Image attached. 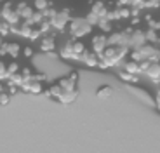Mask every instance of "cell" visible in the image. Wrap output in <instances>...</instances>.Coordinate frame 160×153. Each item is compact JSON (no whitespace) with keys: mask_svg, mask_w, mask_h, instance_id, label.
<instances>
[{"mask_svg":"<svg viewBox=\"0 0 160 153\" xmlns=\"http://www.w3.org/2000/svg\"><path fill=\"white\" fill-rule=\"evenodd\" d=\"M14 7H16L18 14H19V17H21L23 21L28 19V17L33 14V11H35V9H33L32 5L28 4V2H24V0H21V2H18V4H14Z\"/></svg>","mask_w":160,"mask_h":153,"instance_id":"12","label":"cell"},{"mask_svg":"<svg viewBox=\"0 0 160 153\" xmlns=\"http://www.w3.org/2000/svg\"><path fill=\"white\" fill-rule=\"evenodd\" d=\"M129 49L124 45H108L103 52L99 54V61H98V68L108 70V68H118L124 59L127 57Z\"/></svg>","mask_w":160,"mask_h":153,"instance_id":"1","label":"cell"},{"mask_svg":"<svg viewBox=\"0 0 160 153\" xmlns=\"http://www.w3.org/2000/svg\"><path fill=\"white\" fill-rule=\"evenodd\" d=\"M115 70H117V75H118L120 80L127 82V84H138V82H139V75H132V73L125 72V70H122V68H115Z\"/></svg>","mask_w":160,"mask_h":153,"instance_id":"16","label":"cell"},{"mask_svg":"<svg viewBox=\"0 0 160 153\" xmlns=\"http://www.w3.org/2000/svg\"><path fill=\"white\" fill-rule=\"evenodd\" d=\"M2 7V19L4 21H7L9 24H18L21 21V17H19V14H18V11H16V7H14V4H12L11 0H5L4 4L0 5Z\"/></svg>","mask_w":160,"mask_h":153,"instance_id":"7","label":"cell"},{"mask_svg":"<svg viewBox=\"0 0 160 153\" xmlns=\"http://www.w3.org/2000/svg\"><path fill=\"white\" fill-rule=\"evenodd\" d=\"M152 28H155V30H160V19L157 21V23H153V26H152Z\"/></svg>","mask_w":160,"mask_h":153,"instance_id":"29","label":"cell"},{"mask_svg":"<svg viewBox=\"0 0 160 153\" xmlns=\"http://www.w3.org/2000/svg\"><path fill=\"white\" fill-rule=\"evenodd\" d=\"M108 11L110 9L106 7V4H104L103 0H98V2H94V4L91 5V11H89V14L85 17L89 19V23H91L92 26H98L101 21L108 19Z\"/></svg>","mask_w":160,"mask_h":153,"instance_id":"4","label":"cell"},{"mask_svg":"<svg viewBox=\"0 0 160 153\" xmlns=\"http://www.w3.org/2000/svg\"><path fill=\"white\" fill-rule=\"evenodd\" d=\"M7 63L0 59V82H5L7 80Z\"/></svg>","mask_w":160,"mask_h":153,"instance_id":"21","label":"cell"},{"mask_svg":"<svg viewBox=\"0 0 160 153\" xmlns=\"http://www.w3.org/2000/svg\"><path fill=\"white\" fill-rule=\"evenodd\" d=\"M0 35L2 37L11 35V24H9L7 21H4V19H0Z\"/></svg>","mask_w":160,"mask_h":153,"instance_id":"19","label":"cell"},{"mask_svg":"<svg viewBox=\"0 0 160 153\" xmlns=\"http://www.w3.org/2000/svg\"><path fill=\"white\" fill-rule=\"evenodd\" d=\"M118 68L125 70V72L132 73V75H139V63L134 61V59H124V63H122Z\"/></svg>","mask_w":160,"mask_h":153,"instance_id":"15","label":"cell"},{"mask_svg":"<svg viewBox=\"0 0 160 153\" xmlns=\"http://www.w3.org/2000/svg\"><path fill=\"white\" fill-rule=\"evenodd\" d=\"M9 99H11V94L5 91V92H0V105L2 106H5V105H9Z\"/></svg>","mask_w":160,"mask_h":153,"instance_id":"25","label":"cell"},{"mask_svg":"<svg viewBox=\"0 0 160 153\" xmlns=\"http://www.w3.org/2000/svg\"><path fill=\"white\" fill-rule=\"evenodd\" d=\"M77 80H78V73H70L68 76L64 78H59L58 80V85H59L63 91H72V89H77Z\"/></svg>","mask_w":160,"mask_h":153,"instance_id":"11","label":"cell"},{"mask_svg":"<svg viewBox=\"0 0 160 153\" xmlns=\"http://www.w3.org/2000/svg\"><path fill=\"white\" fill-rule=\"evenodd\" d=\"M40 37H42V32H40L37 26H33V30H32V33H30V37H28V40H32V42H35V40H38Z\"/></svg>","mask_w":160,"mask_h":153,"instance_id":"23","label":"cell"},{"mask_svg":"<svg viewBox=\"0 0 160 153\" xmlns=\"http://www.w3.org/2000/svg\"><path fill=\"white\" fill-rule=\"evenodd\" d=\"M155 106L160 111V87H158V91H157V94H155Z\"/></svg>","mask_w":160,"mask_h":153,"instance_id":"28","label":"cell"},{"mask_svg":"<svg viewBox=\"0 0 160 153\" xmlns=\"http://www.w3.org/2000/svg\"><path fill=\"white\" fill-rule=\"evenodd\" d=\"M0 19H2V7H0Z\"/></svg>","mask_w":160,"mask_h":153,"instance_id":"30","label":"cell"},{"mask_svg":"<svg viewBox=\"0 0 160 153\" xmlns=\"http://www.w3.org/2000/svg\"><path fill=\"white\" fill-rule=\"evenodd\" d=\"M129 56L131 59L134 61H160V49L157 47L155 44H143L141 47H136V49H131L129 51Z\"/></svg>","mask_w":160,"mask_h":153,"instance_id":"2","label":"cell"},{"mask_svg":"<svg viewBox=\"0 0 160 153\" xmlns=\"http://www.w3.org/2000/svg\"><path fill=\"white\" fill-rule=\"evenodd\" d=\"M44 82H45V76L32 75L28 78H24L23 84L19 85V89H23L24 92H30V94H40L44 92Z\"/></svg>","mask_w":160,"mask_h":153,"instance_id":"5","label":"cell"},{"mask_svg":"<svg viewBox=\"0 0 160 153\" xmlns=\"http://www.w3.org/2000/svg\"><path fill=\"white\" fill-rule=\"evenodd\" d=\"M146 42H148L146 40V32H143V30H131V35H129V51L141 47Z\"/></svg>","mask_w":160,"mask_h":153,"instance_id":"8","label":"cell"},{"mask_svg":"<svg viewBox=\"0 0 160 153\" xmlns=\"http://www.w3.org/2000/svg\"><path fill=\"white\" fill-rule=\"evenodd\" d=\"M49 5L51 4H49L47 0H33V9L35 11H45Z\"/></svg>","mask_w":160,"mask_h":153,"instance_id":"20","label":"cell"},{"mask_svg":"<svg viewBox=\"0 0 160 153\" xmlns=\"http://www.w3.org/2000/svg\"><path fill=\"white\" fill-rule=\"evenodd\" d=\"M70 9H61L56 11V14L51 17V30H56V32H63L70 23Z\"/></svg>","mask_w":160,"mask_h":153,"instance_id":"6","label":"cell"},{"mask_svg":"<svg viewBox=\"0 0 160 153\" xmlns=\"http://www.w3.org/2000/svg\"><path fill=\"white\" fill-rule=\"evenodd\" d=\"M19 65H18L16 61H11V63H9L7 65V75H12V73H18L19 72Z\"/></svg>","mask_w":160,"mask_h":153,"instance_id":"22","label":"cell"},{"mask_svg":"<svg viewBox=\"0 0 160 153\" xmlns=\"http://www.w3.org/2000/svg\"><path fill=\"white\" fill-rule=\"evenodd\" d=\"M98 61H99V56L94 51H85L80 63H84L87 68H98Z\"/></svg>","mask_w":160,"mask_h":153,"instance_id":"13","label":"cell"},{"mask_svg":"<svg viewBox=\"0 0 160 153\" xmlns=\"http://www.w3.org/2000/svg\"><path fill=\"white\" fill-rule=\"evenodd\" d=\"M42 14H44V17H45V19H49V21H51V17L54 16V14H56V9L49 5V7L45 9V11H42Z\"/></svg>","mask_w":160,"mask_h":153,"instance_id":"24","label":"cell"},{"mask_svg":"<svg viewBox=\"0 0 160 153\" xmlns=\"http://www.w3.org/2000/svg\"><path fill=\"white\" fill-rule=\"evenodd\" d=\"M108 47V37L106 33H98V35L92 37V51L99 56L104 49Z\"/></svg>","mask_w":160,"mask_h":153,"instance_id":"10","label":"cell"},{"mask_svg":"<svg viewBox=\"0 0 160 153\" xmlns=\"http://www.w3.org/2000/svg\"><path fill=\"white\" fill-rule=\"evenodd\" d=\"M68 28L72 38L78 40V38H84L85 35H89L92 32V24L89 23L87 17H73V19H70Z\"/></svg>","mask_w":160,"mask_h":153,"instance_id":"3","label":"cell"},{"mask_svg":"<svg viewBox=\"0 0 160 153\" xmlns=\"http://www.w3.org/2000/svg\"><path fill=\"white\" fill-rule=\"evenodd\" d=\"M158 2H160V0H158Z\"/></svg>","mask_w":160,"mask_h":153,"instance_id":"31","label":"cell"},{"mask_svg":"<svg viewBox=\"0 0 160 153\" xmlns=\"http://www.w3.org/2000/svg\"><path fill=\"white\" fill-rule=\"evenodd\" d=\"M7 52H9V42H4V44L0 45V56L5 57V56H7Z\"/></svg>","mask_w":160,"mask_h":153,"instance_id":"26","label":"cell"},{"mask_svg":"<svg viewBox=\"0 0 160 153\" xmlns=\"http://www.w3.org/2000/svg\"><path fill=\"white\" fill-rule=\"evenodd\" d=\"M59 57L64 61H77V56H75V49H73V38H70L68 42H64L63 45L59 47Z\"/></svg>","mask_w":160,"mask_h":153,"instance_id":"9","label":"cell"},{"mask_svg":"<svg viewBox=\"0 0 160 153\" xmlns=\"http://www.w3.org/2000/svg\"><path fill=\"white\" fill-rule=\"evenodd\" d=\"M56 40H54V37H44L42 40H40V51L45 54H52L54 51H56Z\"/></svg>","mask_w":160,"mask_h":153,"instance_id":"14","label":"cell"},{"mask_svg":"<svg viewBox=\"0 0 160 153\" xmlns=\"http://www.w3.org/2000/svg\"><path fill=\"white\" fill-rule=\"evenodd\" d=\"M19 54H21V45L16 44V42H9V52H7V56L12 57V59H18Z\"/></svg>","mask_w":160,"mask_h":153,"instance_id":"17","label":"cell"},{"mask_svg":"<svg viewBox=\"0 0 160 153\" xmlns=\"http://www.w3.org/2000/svg\"><path fill=\"white\" fill-rule=\"evenodd\" d=\"M113 94V89L110 87V85H103V87L98 91V97L99 99H106V97H110Z\"/></svg>","mask_w":160,"mask_h":153,"instance_id":"18","label":"cell"},{"mask_svg":"<svg viewBox=\"0 0 160 153\" xmlns=\"http://www.w3.org/2000/svg\"><path fill=\"white\" fill-rule=\"evenodd\" d=\"M21 51H23L24 57H32L33 56V47H23Z\"/></svg>","mask_w":160,"mask_h":153,"instance_id":"27","label":"cell"}]
</instances>
